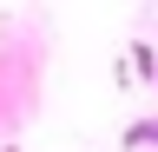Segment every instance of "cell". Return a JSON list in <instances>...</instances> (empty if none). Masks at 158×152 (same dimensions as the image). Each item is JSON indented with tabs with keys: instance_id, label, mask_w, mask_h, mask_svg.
Wrapping results in <instances>:
<instances>
[{
	"instance_id": "6da1fadb",
	"label": "cell",
	"mask_w": 158,
	"mask_h": 152,
	"mask_svg": "<svg viewBox=\"0 0 158 152\" xmlns=\"http://www.w3.org/2000/svg\"><path fill=\"white\" fill-rule=\"evenodd\" d=\"M132 73H138V80H158V53L152 46H132Z\"/></svg>"
},
{
	"instance_id": "7a4b0ae2",
	"label": "cell",
	"mask_w": 158,
	"mask_h": 152,
	"mask_svg": "<svg viewBox=\"0 0 158 152\" xmlns=\"http://www.w3.org/2000/svg\"><path fill=\"white\" fill-rule=\"evenodd\" d=\"M125 145H158V119H138V126H125Z\"/></svg>"
}]
</instances>
